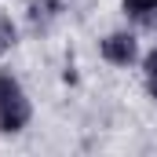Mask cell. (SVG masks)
Here are the masks:
<instances>
[{"label":"cell","instance_id":"6da1fadb","mask_svg":"<svg viewBox=\"0 0 157 157\" xmlns=\"http://www.w3.org/2000/svg\"><path fill=\"white\" fill-rule=\"evenodd\" d=\"M33 117L29 110V99L22 91V84L11 77V73H0V132H22Z\"/></svg>","mask_w":157,"mask_h":157},{"label":"cell","instance_id":"7a4b0ae2","mask_svg":"<svg viewBox=\"0 0 157 157\" xmlns=\"http://www.w3.org/2000/svg\"><path fill=\"white\" fill-rule=\"evenodd\" d=\"M135 55H139V44L132 33H110L102 40V59L110 66H128V62H135Z\"/></svg>","mask_w":157,"mask_h":157},{"label":"cell","instance_id":"3957f363","mask_svg":"<svg viewBox=\"0 0 157 157\" xmlns=\"http://www.w3.org/2000/svg\"><path fill=\"white\" fill-rule=\"evenodd\" d=\"M59 11H62L59 0H33V4H29V22H33V26H48Z\"/></svg>","mask_w":157,"mask_h":157},{"label":"cell","instance_id":"277c9868","mask_svg":"<svg viewBox=\"0 0 157 157\" xmlns=\"http://www.w3.org/2000/svg\"><path fill=\"white\" fill-rule=\"evenodd\" d=\"M124 11L135 15V18H150L157 11V0H124Z\"/></svg>","mask_w":157,"mask_h":157},{"label":"cell","instance_id":"5b68a950","mask_svg":"<svg viewBox=\"0 0 157 157\" xmlns=\"http://www.w3.org/2000/svg\"><path fill=\"white\" fill-rule=\"evenodd\" d=\"M146 88H150V95L157 99V48L146 55Z\"/></svg>","mask_w":157,"mask_h":157},{"label":"cell","instance_id":"8992f818","mask_svg":"<svg viewBox=\"0 0 157 157\" xmlns=\"http://www.w3.org/2000/svg\"><path fill=\"white\" fill-rule=\"evenodd\" d=\"M11 44H15V26H11V18H0V55H4Z\"/></svg>","mask_w":157,"mask_h":157}]
</instances>
